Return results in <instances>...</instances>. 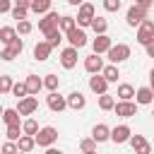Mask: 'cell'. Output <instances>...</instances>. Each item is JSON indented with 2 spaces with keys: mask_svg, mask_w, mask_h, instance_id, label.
Instances as JSON below:
<instances>
[{
  "mask_svg": "<svg viewBox=\"0 0 154 154\" xmlns=\"http://www.w3.org/2000/svg\"><path fill=\"white\" fill-rule=\"evenodd\" d=\"M51 51H53V46H51L48 41H38V43L34 46V58H36V60H48V58H51Z\"/></svg>",
  "mask_w": 154,
  "mask_h": 154,
  "instance_id": "18",
  "label": "cell"
},
{
  "mask_svg": "<svg viewBox=\"0 0 154 154\" xmlns=\"http://www.w3.org/2000/svg\"><path fill=\"white\" fill-rule=\"evenodd\" d=\"M130 144H132V149L137 152V149H142V147L147 144V140H144V135H132V137H130Z\"/></svg>",
  "mask_w": 154,
  "mask_h": 154,
  "instance_id": "39",
  "label": "cell"
},
{
  "mask_svg": "<svg viewBox=\"0 0 154 154\" xmlns=\"http://www.w3.org/2000/svg\"><path fill=\"white\" fill-rule=\"evenodd\" d=\"M130 137H132V130H130L128 125H118V128H113V130H111V140H113L116 144L130 142Z\"/></svg>",
  "mask_w": 154,
  "mask_h": 154,
  "instance_id": "14",
  "label": "cell"
},
{
  "mask_svg": "<svg viewBox=\"0 0 154 154\" xmlns=\"http://www.w3.org/2000/svg\"><path fill=\"white\" fill-rule=\"evenodd\" d=\"M38 29H41V34H51V31L60 29V17H58V12H46V17L38 22Z\"/></svg>",
  "mask_w": 154,
  "mask_h": 154,
  "instance_id": "6",
  "label": "cell"
},
{
  "mask_svg": "<svg viewBox=\"0 0 154 154\" xmlns=\"http://www.w3.org/2000/svg\"><path fill=\"white\" fill-rule=\"evenodd\" d=\"M77 26V17H70V14H65V17H60V31H72Z\"/></svg>",
  "mask_w": 154,
  "mask_h": 154,
  "instance_id": "28",
  "label": "cell"
},
{
  "mask_svg": "<svg viewBox=\"0 0 154 154\" xmlns=\"http://www.w3.org/2000/svg\"><path fill=\"white\" fill-rule=\"evenodd\" d=\"M152 116H154V111H152Z\"/></svg>",
  "mask_w": 154,
  "mask_h": 154,
  "instance_id": "52",
  "label": "cell"
},
{
  "mask_svg": "<svg viewBox=\"0 0 154 154\" xmlns=\"http://www.w3.org/2000/svg\"><path fill=\"white\" fill-rule=\"evenodd\" d=\"M34 26H31V22H26V19H22V22H17V31L24 36V34H29Z\"/></svg>",
  "mask_w": 154,
  "mask_h": 154,
  "instance_id": "40",
  "label": "cell"
},
{
  "mask_svg": "<svg viewBox=\"0 0 154 154\" xmlns=\"http://www.w3.org/2000/svg\"><path fill=\"white\" fill-rule=\"evenodd\" d=\"M144 19H147V7H140V5H132L128 10V14H125V22L130 26H140Z\"/></svg>",
  "mask_w": 154,
  "mask_h": 154,
  "instance_id": "5",
  "label": "cell"
},
{
  "mask_svg": "<svg viewBox=\"0 0 154 154\" xmlns=\"http://www.w3.org/2000/svg\"><path fill=\"white\" fill-rule=\"evenodd\" d=\"M154 41V19H144L142 24H140V31H137V43H142V46H147V43H152Z\"/></svg>",
  "mask_w": 154,
  "mask_h": 154,
  "instance_id": "2",
  "label": "cell"
},
{
  "mask_svg": "<svg viewBox=\"0 0 154 154\" xmlns=\"http://www.w3.org/2000/svg\"><path fill=\"white\" fill-rule=\"evenodd\" d=\"M144 48H147V55H149V58H154V41H152V43H147Z\"/></svg>",
  "mask_w": 154,
  "mask_h": 154,
  "instance_id": "46",
  "label": "cell"
},
{
  "mask_svg": "<svg viewBox=\"0 0 154 154\" xmlns=\"http://www.w3.org/2000/svg\"><path fill=\"white\" fill-rule=\"evenodd\" d=\"M116 116H120V118L137 116V101H118L116 103Z\"/></svg>",
  "mask_w": 154,
  "mask_h": 154,
  "instance_id": "9",
  "label": "cell"
},
{
  "mask_svg": "<svg viewBox=\"0 0 154 154\" xmlns=\"http://www.w3.org/2000/svg\"><path fill=\"white\" fill-rule=\"evenodd\" d=\"M106 87H108V79H106L101 72L89 77V89H91L94 94H106Z\"/></svg>",
  "mask_w": 154,
  "mask_h": 154,
  "instance_id": "15",
  "label": "cell"
},
{
  "mask_svg": "<svg viewBox=\"0 0 154 154\" xmlns=\"http://www.w3.org/2000/svg\"><path fill=\"white\" fill-rule=\"evenodd\" d=\"M135 5H140V7H147V10H149V7L154 5V0H135Z\"/></svg>",
  "mask_w": 154,
  "mask_h": 154,
  "instance_id": "44",
  "label": "cell"
},
{
  "mask_svg": "<svg viewBox=\"0 0 154 154\" xmlns=\"http://www.w3.org/2000/svg\"><path fill=\"white\" fill-rule=\"evenodd\" d=\"M135 94H137V91H135L132 84H120V87H118V99H120V101H132Z\"/></svg>",
  "mask_w": 154,
  "mask_h": 154,
  "instance_id": "24",
  "label": "cell"
},
{
  "mask_svg": "<svg viewBox=\"0 0 154 154\" xmlns=\"http://www.w3.org/2000/svg\"><path fill=\"white\" fill-rule=\"evenodd\" d=\"M111 46H113V41H111V36H106V34H96V38L91 41V48H94V53H108L111 51Z\"/></svg>",
  "mask_w": 154,
  "mask_h": 154,
  "instance_id": "10",
  "label": "cell"
},
{
  "mask_svg": "<svg viewBox=\"0 0 154 154\" xmlns=\"http://www.w3.org/2000/svg\"><path fill=\"white\" fill-rule=\"evenodd\" d=\"M17 152H19V147H17L12 140H7V142L2 144V154H17Z\"/></svg>",
  "mask_w": 154,
  "mask_h": 154,
  "instance_id": "41",
  "label": "cell"
},
{
  "mask_svg": "<svg viewBox=\"0 0 154 154\" xmlns=\"http://www.w3.org/2000/svg\"><path fill=\"white\" fill-rule=\"evenodd\" d=\"M103 7H106V12H118L120 10V0H103Z\"/></svg>",
  "mask_w": 154,
  "mask_h": 154,
  "instance_id": "42",
  "label": "cell"
},
{
  "mask_svg": "<svg viewBox=\"0 0 154 154\" xmlns=\"http://www.w3.org/2000/svg\"><path fill=\"white\" fill-rule=\"evenodd\" d=\"M22 130H24V135H38V123L34 120V118H29V120H24L22 123Z\"/></svg>",
  "mask_w": 154,
  "mask_h": 154,
  "instance_id": "29",
  "label": "cell"
},
{
  "mask_svg": "<svg viewBox=\"0 0 154 154\" xmlns=\"http://www.w3.org/2000/svg\"><path fill=\"white\" fill-rule=\"evenodd\" d=\"M46 154H63V152H60V149H55V147H48V149H46Z\"/></svg>",
  "mask_w": 154,
  "mask_h": 154,
  "instance_id": "47",
  "label": "cell"
},
{
  "mask_svg": "<svg viewBox=\"0 0 154 154\" xmlns=\"http://www.w3.org/2000/svg\"><path fill=\"white\" fill-rule=\"evenodd\" d=\"M17 147H19V152H31L34 147H36V137L34 135H22L19 140H17Z\"/></svg>",
  "mask_w": 154,
  "mask_h": 154,
  "instance_id": "22",
  "label": "cell"
},
{
  "mask_svg": "<svg viewBox=\"0 0 154 154\" xmlns=\"http://www.w3.org/2000/svg\"><path fill=\"white\" fill-rule=\"evenodd\" d=\"M60 65H63L65 70H72V67L77 65V48H75V46H70V48H65V51L60 53Z\"/></svg>",
  "mask_w": 154,
  "mask_h": 154,
  "instance_id": "12",
  "label": "cell"
},
{
  "mask_svg": "<svg viewBox=\"0 0 154 154\" xmlns=\"http://www.w3.org/2000/svg\"><path fill=\"white\" fill-rule=\"evenodd\" d=\"M12 89H14L12 77H10V75H2V79H0V91H2V94H10Z\"/></svg>",
  "mask_w": 154,
  "mask_h": 154,
  "instance_id": "36",
  "label": "cell"
},
{
  "mask_svg": "<svg viewBox=\"0 0 154 154\" xmlns=\"http://www.w3.org/2000/svg\"><path fill=\"white\" fill-rule=\"evenodd\" d=\"M46 103H48V108H51V111L60 113V111H65V108H67V96H60L58 91H51V94L46 96Z\"/></svg>",
  "mask_w": 154,
  "mask_h": 154,
  "instance_id": "8",
  "label": "cell"
},
{
  "mask_svg": "<svg viewBox=\"0 0 154 154\" xmlns=\"http://www.w3.org/2000/svg\"><path fill=\"white\" fill-rule=\"evenodd\" d=\"M46 41H48V43H51V46L55 48V46H58V43L63 41V31H60V29H55V31H51V34H46Z\"/></svg>",
  "mask_w": 154,
  "mask_h": 154,
  "instance_id": "35",
  "label": "cell"
},
{
  "mask_svg": "<svg viewBox=\"0 0 154 154\" xmlns=\"http://www.w3.org/2000/svg\"><path fill=\"white\" fill-rule=\"evenodd\" d=\"M26 14H29V7H19V5L12 7V19L22 22V19H26Z\"/></svg>",
  "mask_w": 154,
  "mask_h": 154,
  "instance_id": "34",
  "label": "cell"
},
{
  "mask_svg": "<svg viewBox=\"0 0 154 154\" xmlns=\"http://www.w3.org/2000/svg\"><path fill=\"white\" fill-rule=\"evenodd\" d=\"M128 58H130V46H128V43H116V46H111L108 60H111L113 65H118V63H123V60H128Z\"/></svg>",
  "mask_w": 154,
  "mask_h": 154,
  "instance_id": "3",
  "label": "cell"
},
{
  "mask_svg": "<svg viewBox=\"0 0 154 154\" xmlns=\"http://www.w3.org/2000/svg\"><path fill=\"white\" fill-rule=\"evenodd\" d=\"M43 87H46L48 91H58V87H60V79H58V75H46V79H43Z\"/></svg>",
  "mask_w": 154,
  "mask_h": 154,
  "instance_id": "31",
  "label": "cell"
},
{
  "mask_svg": "<svg viewBox=\"0 0 154 154\" xmlns=\"http://www.w3.org/2000/svg\"><path fill=\"white\" fill-rule=\"evenodd\" d=\"M22 48H24V41H22V38H14L10 46H5V51L0 53V58H2V60H14V58L22 53Z\"/></svg>",
  "mask_w": 154,
  "mask_h": 154,
  "instance_id": "11",
  "label": "cell"
},
{
  "mask_svg": "<svg viewBox=\"0 0 154 154\" xmlns=\"http://www.w3.org/2000/svg\"><path fill=\"white\" fill-rule=\"evenodd\" d=\"M91 29H94L96 34H106V29H108V22H106L103 17H94V22H91Z\"/></svg>",
  "mask_w": 154,
  "mask_h": 154,
  "instance_id": "32",
  "label": "cell"
},
{
  "mask_svg": "<svg viewBox=\"0 0 154 154\" xmlns=\"http://www.w3.org/2000/svg\"><path fill=\"white\" fill-rule=\"evenodd\" d=\"M12 94H14L17 99H24V96H29V89H26V82H17V84H14V89H12Z\"/></svg>",
  "mask_w": 154,
  "mask_h": 154,
  "instance_id": "37",
  "label": "cell"
},
{
  "mask_svg": "<svg viewBox=\"0 0 154 154\" xmlns=\"http://www.w3.org/2000/svg\"><path fill=\"white\" fill-rule=\"evenodd\" d=\"M79 149H82V152H94V149H96V140H94V137H84V140L79 142Z\"/></svg>",
  "mask_w": 154,
  "mask_h": 154,
  "instance_id": "38",
  "label": "cell"
},
{
  "mask_svg": "<svg viewBox=\"0 0 154 154\" xmlns=\"http://www.w3.org/2000/svg\"><path fill=\"white\" fill-rule=\"evenodd\" d=\"M14 38H17V29H14V26H2V29H0V41H2L5 46H10Z\"/></svg>",
  "mask_w": 154,
  "mask_h": 154,
  "instance_id": "23",
  "label": "cell"
},
{
  "mask_svg": "<svg viewBox=\"0 0 154 154\" xmlns=\"http://www.w3.org/2000/svg\"><path fill=\"white\" fill-rule=\"evenodd\" d=\"M84 106H87V99H84L82 91H70V94H67V108H72V111H82Z\"/></svg>",
  "mask_w": 154,
  "mask_h": 154,
  "instance_id": "16",
  "label": "cell"
},
{
  "mask_svg": "<svg viewBox=\"0 0 154 154\" xmlns=\"http://www.w3.org/2000/svg\"><path fill=\"white\" fill-rule=\"evenodd\" d=\"M67 2H70V5H82L84 0H67Z\"/></svg>",
  "mask_w": 154,
  "mask_h": 154,
  "instance_id": "49",
  "label": "cell"
},
{
  "mask_svg": "<svg viewBox=\"0 0 154 154\" xmlns=\"http://www.w3.org/2000/svg\"><path fill=\"white\" fill-rule=\"evenodd\" d=\"M36 108H38V99H36V96H24V99H19L17 111H19L22 116H31Z\"/></svg>",
  "mask_w": 154,
  "mask_h": 154,
  "instance_id": "13",
  "label": "cell"
},
{
  "mask_svg": "<svg viewBox=\"0 0 154 154\" xmlns=\"http://www.w3.org/2000/svg\"><path fill=\"white\" fill-rule=\"evenodd\" d=\"M94 5L91 2H82L79 5V12H77V24L79 26H91V22H94Z\"/></svg>",
  "mask_w": 154,
  "mask_h": 154,
  "instance_id": "4",
  "label": "cell"
},
{
  "mask_svg": "<svg viewBox=\"0 0 154 154\" xmlns=\"http://www.w3.org/2000/svg\"><path fill=\"white\" fill-rule=\"evenodd\" d=\"M19 111L17 108H5V113H2V120H5V125H14V123H19Z\"/></svg>",
  "mask_w": 154,
  "mask_h": 154,
  "instance_id": "27",
  "label": "cell"
},
{
  "mask_svg": "<svg viewBox=\"0 0 154 154\" xmlns=\"http://www.w3.org/2000/svg\"><path fill=\"white\" fill-rule=\"evenodd\" d=\"M135 154H152V144H149V142H147V144H144V147H142V149H137V152H135Z\"/></svg>",
  "mask_w": 154,
  "mask_h": 154,
  "instance_id": "45",
  "label": "cell"
},
{
  "mask_svg": "<svg viewBox=\"0 0 154 154\" xmlns=\"http://www.w3.org/2000/svg\"><path fill=\"white\" fill-rule=\"evenodd\" d=\"M5 132H7V140H12V142H17V140L22 137L19 132H24V130L19 128V123H14V125H7V130H5Z\"/></svg>",
  "mask_w": 154,
  "mask_h": 154,
  "instance_id": "33",
  "label": "cell"
},
{
  "mask_svg": "<svg viewBox=\"0 0 154 154\" xmlns=\"http://www.w3.org/2000/svg\"><path fill=\"white\" fill-rule=\"evenodd\" d=\"M84 154H96V149H94V152H84Z\"/></svg>",
  "mask_w": 154,
  "mask_h": 154,
  "instance_id": "50",
  "label": "cell"
},
{
  "mask_svg": "<svg viewBox=\"0 0 154 154\" xmlns=\"http://www.w3.org/2000/svg\"><path fill=\"white\" fill-rule=\"evenodd\" d=\"M91 137H94L96 142H106V140H111V128H108L106 123H99V125H94Z\"/></svg>",
  "mask_w": 154,
  "mask_h": 154,
  "instance_id": "19",
  "label": "cell"
},
{
  "mask_svg": "<svg viewBox=\"0 0 154 154\" xmlns=\"http://www.w3.org/2000/svg\"><path fill=\"white\" fill-rule=\"evenodd\" d=\"M0 12H12V0H0Z\"/></svg>",
  "mask_w": 154,
  "mask_h": 154,
  "instance_id": "43",
  "label": "cell"
},
{
  "mask_svg": "<svg viewBox=\"0 0 154 154\" xmlns=\"http://www.w3.org/2000/svg\"><path fill=\"white\" fill-rule=\"evenodd\" d=\"M67 41H70V46H75V48H82L84 43H87V34L82 31V29H72V31H67Z\"/></svg>",
  "mask_w": 154,
  "mask_h": 154,
  "instance_id": "17",
  "label": "cell"
},
{
  "mask_svg": "<svg viewBox=\"0 0 154 154\" xmlns=\"http://www.w3.org/2000/svg\"><path fill=\"white\" fill-rule=\"evenodd\" d=\"M99 108H101V111L116 108V99H113L111 94H99Z\"/></svg>",
  "mask_w": 154,
  "mask_h": 154,
  "instance_id": "26",
  "label": "cell"
},
{
  "mask_svg": "<svg viewBox=\"0 0 154 154\" xmlns=\"http://www.w3.org/2000/svg\"><path fill=\"white\" fill-rule=\"evenodd\" d=\"M152 99H154V89H152V87H140V89H137V94H135V101H137V103H142V106L152 103Z\"/></svg>",
  "mask_w": 154,
  "mask_h": 154,
  "instance_id": "20",
  "label": "cell"
},
{
  "mask_svg": "<svg viewBox=\"0 0 154 154\" xmlns=\"http://www.w3.org/2000/svg\"><path fill=\"white\" fill-rule=\"evenodd\" d=\"M58 140V130L53 128V125H46V128H41L38 130V135H36V144L38 147H53V142Z\"/></svg>",
  "mask_w": 154,
  "mask_h": 154,
  "instance_id": "1",
  "label": "cell"
},
{
  "mask_svg": "<svg viewBox=\"0 0 154 154\" xmlns=\"http://www.w3.org/2000/svg\"><path fill=\"white\" fill-rule=\"evenodd\" d=\"M101 75H103V77H106V79H108V82H116V79H118V77H120V72H118V67H116V65H113V63H111V65H106V67H103V72H101Z\"/></svg>",
  "mask_w": 154,
  "mask_h": 154,
  "instance_id": "30",
  "label": "cell"
},
{
  "mask_svg": "<svg viewBox=\"0 0 154 154\" xmlns=\"http://www.w3.org/2000/svg\"><path fill=\"white\" fill-rule=\"evenodd\" d=\"M51 2L53 0H31V12L46 14V12H51Z\"/></svg>",
  "mask_w": 154,
  "mask_h": 154,
  "instance_id": "25",
  "label": "cell"
},
{
  "mask_svg": "<svg viewBox=\"0 0 154 154\" xmlns=\"http://www.w3.org/2000/svg\"><path fill=\"white\" fill-rule=\"evenodd\" d=\"M103 60L99 58V53H91V55H87L84 58V70L89 72V75H99V72H103Z\"/></svg>",
  "mask_w": 154,
  "mask_h": 154,
  "instance_id": "7",
  "label": "cell"
},
{
  "mask_svg": "<svg viewBox=\"0 0 154 154\" xmlns=\"http://www.w3.org/2000/svg\"><path fill=\"white\" fill-rule=\"evenodd\" d=\"M17 154H26V152H17Z\"/></svg>",
  "mask_w": 154,
  "mask_h": 154,
  "instance_id": "51",
  "label": "cell"
},
{
  "mask_svg": "<svg viewBox=\"0 0 154 154\" xmlns=\"http://www.w3.org/2000/svg\"><path fill=\"white\" fill-rule=\"evenodd\" d=\"M149 87H152V89H154V70H152V72H149Z\"/></svg>",
  "mask_w": 154,
  "mask_h": 154,
  "instance_id": "48",
  "label": "cell"
},
{
  "mask_svg": "<svg viewBox=\"0 0 154 154\" xmlns=\"http://www.w3.org/2000/svg\"><path fill=\"white\" fill-rule=\"evenodd\" d=\"M43 87V79H38V75H29L26 77V89H29V96H36Z\"/></svg>",
  "mask_w": 154,
  "mask_h": 154,
  "instance_id": "21",
  "label": "cell"
}]
</instances>
